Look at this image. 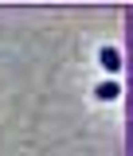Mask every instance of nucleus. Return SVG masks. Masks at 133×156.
Wrapping results in <instances>:
<instances>
[{
    "mask_svg": "<svg viewBox=\"0 0 133 156\" xmlns=\"http://www.w3.org/2000/svg\"><path fill=\"white\" fill-rule=\"evenodd\" d=\"M98 62H102V70L110 78L121 74V66H125V58H121V47H114V43H106V47H98Z\"/></svg>",
    "mask_w": 133,
    "mask_h": 156,
    "instance_id": "obj_1",
    "label": "nucleus"
},
{
    "mask_svg": "<svg viewBox=\"0 0 133 156\" xmlns=\"http://www.w3.org/2000/svg\"><path fill=\"white\" fill-rule=\"evenodd\" d=\"M94 98L98 101H117V98H121V82H117V78H102L94 86Z\"/></svg>",
    "mask_w": 133,
    "mask_h": 156,
    "instance_id": "obj_2",
    "label": "nucleus"
}]
</instances>
